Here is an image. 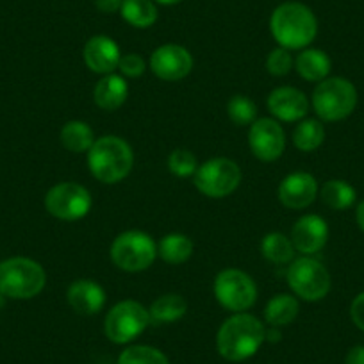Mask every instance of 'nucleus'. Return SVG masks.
<instances>
[{
	"label": "nucleus",
	"mask_w": 364,
	"mask_h": 364,
	"mask_svg": "<svg viewBox=\"0 0 364 364\" xmlns=\"http://www.w3.org/2000/svg\"><path fill=\"white\" fill-rule=\"evenodd\" d=\"M82 58L91 72L107 75V73H113L118 68L122 54L120 47H118L113 38L99 34V36H93L86 41Z\"/></svg>",
	"instance_id": "nucleus-17"
},
{
	"label": "nucleus",
	"mask_w": 364,
	"mask_h": 364,
	"mask_svg": "<svg viewBox=\"0 0 364 364\" xmlns=\"http://www.w3.org/2000/svg\"><path fill=\"white\" fill-rule=\"evenodd\" d=\"M66 300L77 314L91 316L104 309L107 296L99 282L91 281V279H79L70 284L68 291H66Z\"/></svg>",
	"instance_id": "nucleus-18"
},
{
	"label": "nucleus",
	"mask_w": 364,
	"mask_h": 364,
	"mask_svg": "<svg viewBox=\"0 0 364 364\" xmlns=\"http://www.w3.org/2000/svg\"><path fill=\"white\" fill-rule=\"evenodd\" d=\"M325 141V127L320 120L307 118L302 120L293 131V145L300 152H313L320 149Z\"/></svg>",
	"instance_id": "nucleus-28"
},
{
	"label": "nucleus",
	"mask_w": 364,
	"mask_h": 364,
	"mask_svg": "<svg viewBox=\"0 0 364 364\" xmlns=\"http://www.w3.org/2000/svg\"><path fill=\"white\" fill-rule=\"evenodd\" d=\"M134 154L131 145L120 136L97 138L87 150V168L97 181L104 184H117L124 181L132 170Z\"/></svg>",
	"instance_id": "nucleus-3"
},
{
	"label": "nucleus",
	"mask_w": 364,
	"mask_h": 364,
	"mask_svg": "<svg viewBox=\"0 0 364 364\" xmlns=\"http://www.w3.org/2000/svg\"><path fill=\"white\" fill-rule=\"evenodd\" d=\"M118 70H120L122 75L129 77V79H136V77L143 75L146 70L145 61H143L141 55L138 54H125L120 58L118 63Z\"/></svg>",
	"instance_id": "nucleus-33"
},
{
	"label": "nucleus",
	"mask_w": 364,
	"mask_h": 364,
	"mask_svg": "<svg viewBox=\"0 0 364 364\" xmlns=\"http://www.w3.org/2000/svg\"><path fill=\"white\" fill-rule=\"evenodd\" d=\"M120 15L129 26L136 29H149L157 20V8L154 0H124Z\"/></svg>",
	"instance_id": "nucleus-23"
},
{
	"label": "nucleus",
	"mask_w": 364,
	"mask_h": 364,
	"mask_svg": "<svg viewBox=\"0 0 364 364\" xmlns=\"http://www.w3.org/2000/svg\"><path fill=\"white\" fill-rule=\"evenodd\" d=\"M227 114H229L230 122L237 127H245V125H252L257 118V106L254 100H250L245 95H234L227 104Z\"/></svg>",
	"instance_id": "nucleus-30"
},
{
	"label": "nucleus",
	"mask_w": 364,
	"mask_h": 364,
	"mask_svg": "<svg viewBox=\"0 0 364 364\" xmlns=\"http://www.w3.org/2000/svg\"><path fill=\"white\" fill-rule=\"evenodd\" d=\"M195 188L209 198H225L241 184V168L229 157H215L198 164Z\"/></svg>",
	"instance_id": "nucleus-9"
},
{
	"label": "nucleus",
	"mask_w": 364,
	"mask_h": 364,
	"mask_svg": "<svg viewBox=\"0 0 364 364\" xmlns=\"http://www.w3.org/2000/svg\"><path fill=\"white\" fill-rule=\"evenodd\" d=\"M215 296L223 309L245 313L257 300V286L248 273L237 268H225L215 279Z\"/></svg>",
	"instance_id": "nucleus-10"
},
{
	"label": "nucleus",
	"mask_w": 364,
	"mask_h": 364,
	"mask_svg": "<svg viewBox=\"0 0 364 364\" xmlns=\"http://www.w3.org/2000/svg\"><path fill=\"white\" fill-rule=\"evenodd\" d=\"M291 243L304 255L318 254L327 245L328 225L321 216L306 215L295 222L291 229Z\"/></svg>",
	"instance_id": "nucleus-15"
},
{
	"label": "nucleus",
	"mask_w": 364,
	"mask_h": 364,
	"mask_svg": "<svg viewBox=\"0 0 364 364\" xmlns=\"http://www.w3.org/2000/svg\"><path fill=\"white\" fill-rule=\"evenodd\" d=\"M279 200L288 209H306L316 200L318 182L307 171H293L279 184Z\"/></svg>",
	"instance_id": "nucleus-14"
},
{
	"label": "nucleus",
	"mask_w": 364,
	"mask_h": 364,
	"mask_svg": "<svg viewBox=\"0 0 364 364\" xmlns=\"http://www.w3.org/2000/svg\"><path fill=\"white\" fill-rule=\"evenodd\" d=\"M4 306V295H2V293H0V307Z\"/></svg>",
	"instance_id": "nucleus-39"
},
{
	"label": "nucleus",
	"mask_w": 364,
	"mask_h": 364,
	"mask_svg": "<svg viewBox=\"0 0 364 364\" xmlns=\"http://www.w3.org/2000/svg\"><path fill=\"white\" fill-rule=\"evenodd\" d=\"M129 86L125 79L117 73H107L93 87V102L104 111H117L125 104Z\"/></svg>",
	"instance_id": "nucleus-19"
},
{
	"label": "nucleus",
	"mask_w": 364,
	"mask_h": 364,
	"mask_svg": "<svg viewBox=\"0 0 364 364\" xmlns=\"http://www.w3.org/2000/svg\"><path fill=\"white\" fill-rule=\"evenodd\" d=\"M188 311L186 300L182 299L177 293H168V295L159 296L154 300L150 306V320L156 323H173V321L181 320Z\"/></svg>",
	"instance_id": "nucleus-25"
},
{
	"label": "nucleus",
	"mask_w": 364,
	"mask_h": 364,
	"mask_svg": "<svg viewBox=\"0 0 364 364\" xmlns=\"http://www.w3.org/2000/svg\"><path fill=\"white\" fill-rule=\"evenodd\" d=\"M269 31L279 47L288 50H304L316 38L318 20L302 2H284L272 13Z\"/></svg>",
	"instance_id": "nucleus-2"
},
{
	"label": "nucleus",
	"mask_w": 364,
	"mask_h": 364,
	"mask_svg": "<svg viewBox=\"0 0 364 364\" xmlns=\"http://www.w3.org/2000/svg\"><path fill=\"white\" fill-rule=\"evenodd\" d=\"M296 72L300 77L309 82H321L328 77L332 68V61L327 52L320 48H304L295 59Z\"/></svg>",
	"instance_id": "nucleus-20"
},
{
	"label": "nucleus",
	"mask_w": 364,
	"mask_h": 364,
	"mask_svg": "<svg viewBox=\"0 0 364 364\" xmlns=\"http://www.w3.org/2000/svg\"><path fill=\"white\" fill-rule=\"evenodd\" d=\"M299 300L288 293H279V295L272 296L264 307V320L272 327H286V325L293 323L295 318L299 316Z\"/></svg>",
	"instance_id": "nucleus-21"
},
{
	"label": "nucleus",
	"mask_w": 364,
	"mask_h": 364,
	"mask_svg": "<svg viewBox=\"0 0 364 364\" xmlns=\"http://www.w3.org/2000/svg\"><path fill=\"white\" fill-rule=\"evenodd\" d=\"M197 168L198 161L191 150L175 149L173 152L168 156V170H170L175 177H191V175H195Z\"/></svg>",
	"instance_id": "nucleus-31"
},
{
	"label": "nucleus",
	"mask_w": 364,
	"mask_h": 364,
	"mask_svg": "<svg viewBox=\"0 0 364 364\" xmlns=\"http://www.w3.org/2000/svg\"><path fill=\"white\" fill-rule=\"evenodd\" d=\"M93 198L84 186L77 182H59L45 195V208L54 218L75 222L91 211Z\"/></svg>",
	"instance_id": "nucleus-11"
},
{
	"label": "nucleus",
	"mask_w": 364,
	"mask_h": 364,
	"mask_svg": "<svg viewBox=\"0 0 364 364\" xmlns=\"http://www.w3.org/2000/svg\"><path fill=\"white\" fill-rule=\"evenodd\" d=\"M193 254V241L184 234H166L157 245V255L168 264H182Z\"/></svg>",
	"instance_id": "nucleus-22"
},
{
	"label": "nucleus",
	"mask_w": 364,
	"mask_h": 364,
	"mask_svg": "<svg viewBox=\"0 0 364 364\" xmlns=\"http://www.w3.org/2000/svg\"><path fill=\"white\" fill-rule=\"evenodd\" d=\"M154 2H157V4L161 6H175L178 4V2H182V0H154Z\"/></svg>",
	"instance_id": "nucleus-38"
},
{
	"label": "nucleus",
	"mask_w": 364,
	"mask_h": 364,
	"mask_svg": "<svg viewBox=\"0 0 364 364\" xmlns=\"http://www.w3.org/2000/svg\"><path fill=\"white\" fill-rule=\"evenodd\" d=\"M61 143L73 154L87 152L95 143V132L86 122L72 120L61 129Z\"/></svg>",
	"instance_id": "nucleus-24"
},
{
	"label": "nucleus",
	"mask_w": 364,
	"mask_h": 364,
	"mask_svg": "<svg viewBox=\"0 0 364 364\" xmlns=\"http://www.w3.org/2000/svg\"><path fill=\"white\" fill-rule=\"evenodd\" d=\"M268 109L277 122H299L309 111V99L296 87L282 86L269 93Z\"/></svg>",
	"instance_id": "nucleus-16"
},
{
	"label": "nucleus",
	"mask_w": 364,
	"mask_h": 364,
	"mask_svg": "<svg viewBox=\"0 0 364 364\" xmlns=\"http://www.w3.org/2000/svg\"><path fill=\"white\" fill-rule=\"evenodd\" d=\"M286 277L291 291L306 302L323 300L331 291V273L318 259L309 255L293 259Z\"/></svg>",
	"instance_id": "nucleus-6"
},
{
	"label": "nucleus",
	"mask_w": 364,
	"mask_h": 364,
	"mask_svg": "<svg viewBox=\"0 0 364 364\" xmlns=\"http://www.w3.org/2000/svg\"><path fill=\"white\" fill-rule=\"evenodd\" d=\"M261 254L273 264H286L295 259V247L291 240L281 232H269L261 241Z\"/></svg>",
	"instance_id": "nucleus-27"
},
{
	"label": "nucleus",
	"mask_w": 364,
	"mask_h": 364,
	"mask_svg": "<svg viewBox=\"0 0 364 364\" xmlns=\"http://www.w3.org/2000/svg\"><path fill=\"white\" fill-rule=\"evenodd\" d=\"M355 220H357V225H359V229L364 232V200L357 205Z\"/></svg>",
	"instance_id": "nucleus-37"
},
{
	"label": "nucleus",
	"mask_w": 364,
	"mask_h": 364,
	"mask_svg": "<svg viewBox=\"0 0 364 364\" xmlns=\"http://www.w3.org/2000/svg\"><path fill=\"white\" fill-rule=\"evenodd\" d=\"M47 284V273L29 257H11L0 262V293L13 300H31Z\"/></svg>",
	"instance_id": "nucleus-4"
},
{
	"label": "nucleus",
	"mask_w": 364,
	"mask_h": 364,
	"mask_svg": "<svg viewBox=\"0 0 364 364\" xmlns=\"http://www.w3.org/2000/svg\"><path fill=\"white\" fill-rule=\"evenodd\" d=\"M345 364H364V346L357 345L350 348L348 353H346Z\"/></svg>",
	"instance_id": "nucleus-35"
},
{
	"label": "nucleus",
	"mask_w": 364,
	"mask_h": 364,
	"mask_svg": "<svg viewBox=\"0 0 364 364\" xmlns=\"http://www.w3.org/2000/svg\"><path fill=\"white\" fill-rule=\"evenodd\" d=\"M264 341V323L248 313H234L223 321L216 334L218 353L230 363H241L254 357Z\"/></svg>",
	"instance_id": "nucleus-1"
},
{
	"label": "nucleus",
	"mask_w": 364,
	"mask_h": 364,
	"mask_svg": "<svg viewBox=\"0 0 364 364\" xmlns=\"http://www.w3.org/2000/svg\"><path fill=\"white\" fill-rule=\"evenodd\" d=\"M311 102L320 120H345L357 106V90L345 77H327L314 87Z\"/></svg>",
	"instance_id": "nucleus-5"
},
{
	"label": "nucleus",
	"mask_w": 364,
	"mask_h": 364,
	"mask_svg": "<svg viewBox=\"0 0 364 364\" xmlns=\"http://www.w3.org/2000/svg\"><path fill=\"white\" fill-rule=\"evenodd\" d=\"M350 318L359 331L364 332V293H359L350 306Z\"/></svg>",
	"instance_id": "nucleus-34"
},
{
	"label": "nucleus",
	"mask_w": 364,
	"mask_h": 364,
	"mask_svg": "<svg viewBox=\"0 0 364 364\" xmlns=\"http://www.w3.org/2000/svg\"><path fill=\"white\" fill-rule=\"evenodd\" d=\"M293 65H295V59H293L291 50L282 47L273 48L268 54V59H266V70H268L273 77L288 75V73L291 72Z\"/></svg>",
	"instance_id": "nucleus-32"
},
{
	"label": "nucleus",
	"mask_w": 364,
	"mask_h": 364,
	"mask_svg": "<svg viewBox=\"0 0 364 364\" xmlns=\"http://www.w3.org/2000/svg\"><path fill=\"white\" fill-rule=\"evenodd\" d=\"M248 146L259 161H277L286 149L284 129L273 118H259L248 129Z\"/></svg>",
	"instance_id": "nucleus-12"
},
{
	"label": "nucleus",
	"mask_w": 364,
	"mask_h": 364,
	"mask_svg": "<svg viewBox=\"0 0 364 364\" xmlns=\"http://www.w3.org/2000/svg\"><path fill=\"white\" fill-rule=\"evenodd\" d=\"M117 364H170V360L159 348L149 345H134L120 353Z\"/></svg>",
	"instance_id": "nucleus-29"
},
{
	"label": "nucleus",
	"mask_w": 364,
	"mask_h": 364,
	"mask_svg": "<svg viewBox=\"0 0 364 364\" xmlns=\"http://www.w3.org/2000/svg\"><path fill=\"white\" fill-rule=\"evenodd\" d=\"M111 261L124 272H145L157 257V245L141 230H127L117 236L111 245Z\"/></svg>",
	"instance_id": "nucleus-8"
},
{
	"label": "nucleus",
	"mask_w": 364,
	"mask_h": 364,
	"mask_svg": "<svg viewBox=\"0 0 364 364\" xmlns=\"http://www.w3.org/2000/svg\"><path fill=\"white\" fill-rule=\"evenodd\" d=\"M150 70L159 79L175 82L190 75L193 70V55L182 45H161L150 55Z\"/></svg>",
	"instance_id": "nucleus-13"
},
{
	"label": "nucleus",
	"mask_w": 364,
	"mask_h": 364,
	"mask_svg": "<svg viewBox=\"0 0 364 364\" xmlns=\"http://www.w3.org/2000/svg\"><path fill=\"white\" fill-rule=\"evenodd\" d=\"M320 197L327 208L334 209V211H345V209L352 208L357 193L353 186H350L346 181L332 178V181H327L323 184V188L320 190Z\"/></svg>",
	"instance_id": "nucleus-26"
},
{
	"label": "nucleus",
	"mask_w": 364,
	"mask_h": 364,
	"mask_svg": "<svg viewBox=\"0 0 364 364\" xmlns=\"http://www.w3.org/2000/svg\"><path fill=\"white\" fill-rule=\"evenodd\" d=\"M150 313L136 300H122L114 304L104 320V332L109 341L127 345L145 332L150 325Z\"/></svg>",
	"instance_id": "nucleus-7"
},
{
	"label": "nucleus",
	"mask_w": 364,
	"mask_h": 364,
	"mask_svg": "<svg viewBox=\"0 0 364 364\" xmlns=\"http://www.w3.org/2000/svg\"><path fill=\"white\" fill-rule=\"evenodd\" d=\"M124 0H95V6L102 13H117L120 11Z\"/></svg>",
	"instance_id": "nucleus-36"
}]
</instances>
